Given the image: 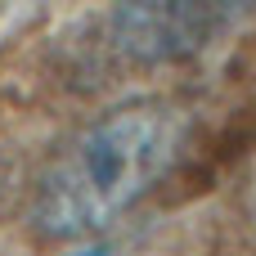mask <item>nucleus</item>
I'll use <instances>...</instances> for the list:
<instances>
[{
  "label": "nucleus",
  "mask_w": 256,
  "mask_h": 256,
  "mask_svg": "<svg viewBox=\"0 0 256 256\" xmlns=\"http://www.w3.org/2000/svg\"><path fill=\"white\" fill-rule=\"evenodd\" d=\"M184 117L171 99L135 94L72 126L32 180L27 220L45 243H94L171 171Z\"/></svg>",
  "instance_id": "1"
},
{
  "label": "nucleus",
  "mask_w": 256,
  "mask_h": 256,
  "mask_svg": "<svg viewBox=\"0 0 256 256\" xmlns=\"http://www.w3.org/2000/svg\"><path fill=\"white\" fill-rule=\"evenodd\" d=\"M256 14V0H117L108 45L130 68H176L207 54Z\"/></svg>",
  "instance_id": "2"
},
{
  "label": "nucleus",
  "mask_w": 256,
  "mask_h": 256,
  "mask_svg": "<svg viewBox=\"0 0 256 256\" xmlns=\"http://www.w3.org/2000/svg\"><path fill=\"white\" fill-rule=\"evenodd\" d=\"M68 256H112V248L108 243H86V248H76V252H68Z\"/></svg>",
  "instance_id": "3"
}]
</instances>
